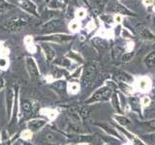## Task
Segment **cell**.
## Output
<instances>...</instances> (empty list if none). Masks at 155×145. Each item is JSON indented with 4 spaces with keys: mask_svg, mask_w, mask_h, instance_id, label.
<instances>
[{
    "mask_svg": "<svg viewBox=\"0 0 155 145\" xmlns=\"http://www.w3.org/2000/svg\"><path fill=\"white\" fill-rule=\"evenodd\" d=\"M31 135H32V134H31L30 130H24V132L21 134V137L24 139H29L31 137Z\"/></svg>",
    "mask_w": 155,
    "mask_h": 145,
    "instance_id": "obj_32",
    "label": "cell"
},
{
    "mask_svg": "<svg viewBox=\"0 0 155 145\" xmlns=\"http://www.w3.org/2000/svg\"><path fill=\"white\" fill-rule=\"evenodd\" d=\"M70 88L73 92H76V91H78V89H79V85L78 84H71Z\"/></svg>",
    "mask_w": 155,
    "mask_h": 145,
    "instance_id": "obj_35",
    "label": "cell"
},
{
    "mask_svg": "<svg viewBox=\"0 0 155 145\" xmlns=\"http://www.w3.org/2000/svg\"><path fill=\"white\" fill-rule=\"evenodd\" d=\"M144 64L147 68L155 67V51L151 52L144 58Z\"/></svg>",
    "mask_w": 155,
    "mask_h": 145,
    "instance_id": "obj_14",
    "label": "cell"
},
{
    "mask_svg": "<svg viewBox=\"0 0 155 145\" xmlns=\"http://www.w3.org/2000/svg\"><path fill=\"white\" fill-rule=\"evenodd\" d=\"M61 27H63V22L59 19H55V21H51L46 23L42 29V33H51L53 31L59 30Z\"/></svg>",
    "mask_w": 155,
    "mask_h": 145,
    "instance_id": "obj_4",
    "label": "cell"
},
{
    "mask_svg": "<svg viewBox=\"0 0 155 145\" xmlns=\"http://www.w3.org/2000/svg\"><path fill=\"white\" fill-rule=\"evenodd\" d=\"M80 114H81V116L84 119H86V118H88L89 116H90V114H91V109L89 108H87V106H84V108H81Z\"/></svg>",
    "mask_w": 155,
    "mask_h": 145,
    "instance_id": "obj_21",
    "label": "cell"
},
{
    "mask_svg": "<svg viewBox=\"0 0 155 145\" xmlns=\"http://www.w3.org/2000/svg\"><path fill=\"white\" fill-rule=\"evenodd\" d=\"M71 28L73 29V30H76V29L78 28V24H77V23H73V24H72V26H71Z\"/></svg>",
    "mask_w": 155,
    "mask_h": 145,
    "instance_id": "obj_37",
    "label": "cell"
},
{
    "mask_svg": "<svg viewBox=\"0 0 155 145\" xmlns=\"http://www.w3.org/2000/svg\"><path fill=\"white\" fill-rule=\"evenodd\" d=\"M45 123L46 122L44 120H33V121H30V122L28 123V127L32 130H37L41 127H43V126L45 125Z\"/></svg>",
    "mask_w": 155,
    "mask_h": 145,
    "instance_id": "obj_13",
    "label": "cell"
},
{
    "mask_svg": "<svg viewBox=\"0 0 155 145\" xmlns=\"http://www.w3.org/2000/svg\"><path fill=\"white\" fill-rule=\"evenodd\" d=\"M26 67L27 70L29 72V75L32 77V79H38L39 77V71L37 69V66L34 62V59L31 57H27L26 58Z\"/></svg>",
    "mask_w": 155,
    "mask_h": 145,
    "instance_id": "obj_6",
    "label": "cell"
},
{
    "mask_svg": "<svg viewBox=\"0 0 155 145\" xmlns=\"http://www.w3.org/2000/svg\"><path fill=\"white\" fill-rule=\"evenodd\" d=\"M64 0H51L48 5H50L51 8H61L64 6Z\"/></svg>",
    "mask_w": 155,
    "mask_h": 145,
    "instance_id": "obj_20",
    "label": "cell"
},
{
    "mask_svg": "<svg viewBox=\"0 0 155 145\" xmlns=\"http://www.w3.org/2000/svg\"><path fill=\"white\" fill-rule=\"evenodd\" d=\"M45 39H46V40H51V41H55V42L62 43V42H67V41L72 40V37L68 36V35H53V36L47 37Z\"/></svg>",
    "mask_w": 155,
    "mask_h": 145,
    "instance_id": "obj_12",
    "label": "cell"
},
{
    "mask_svg": "<svg viewBox=\"0 0 155 145\" xmlns=\"http://www.w3.org/2000/svg\"><path fill=\"white\" fill-rule=\"evenodd\" d=\"M10 8H12L11 5L8 4L5 0H0V13L7 11V10H9Z\"/></svg>",
    "mask_w": 155,
    "mask_h": 145,
    "instance_id": "obj_23",
    "label": "cell"
},
{
    "mask_svg": "<svg viewBox=\"0 0 155 145\" xmlns=\"http://www.w3.org/2000/svg\"><path fill=\"white\" fill-rule=\"evenodd\" d=\"M96 125H97V126H99L100 128L103 129L107 134H110V135H114V137H118V138H121V137H119L118 133L116 132V130H114V128H113L111 126H110V125H108V124H96Z\"/></svg>",
    "mask_w": 155,
    "mask_h": 145,
    "instance_id": "obj_9",
    "label": "cell"
},
{
    "mask_svg": "<svg viewBox=\"0 0 155 145\" xmlns=\"http://www.w3.org/2000/svg\"><path fill=\"white\" fill-rule=\"evenodd\" d=\"M79 17L80 18H84V11H80L79 12Z\"/></svg>",
    "mask_w": 155,
    "mask_h": 145,
    "instance_id": "obj_38",
    "label": "cell"
},
{
    "mask_svg": "<svg viewBox=\"0 0 155 145\" xmlns=\"http://www.w3.org/2000/svg\"><path fill=\"white\" fill-rule=\"evenodd\" d=\"M104 6V1L103 0H94L93 2L91 4V8H92V11H93L96 14H99L100 11L102 10Z\"/></svg>",
    "mask_w": 155,
    "mask_h": 145,
    "instance_id": "obj_15",
    "label": "cell"
},
{
    "mask_svg": "<svg viewBox=\"0 0 155 145\" xmlns=\"http://www.w3.org/2000/svg\"><path fill=\"white\" fill-rule=\"evenodd\" d=\"M130 105H131V108H132L133 110L137 111V112H140V100L137 98V97H132V98H130Z\"/></svg>",
    "mask_w": 155,
    "mask_h": 145,
    "instance_id": "obj_18",
    "label": "cell"
},
{
    "mask_svg": "<svg viewBox=\"0 0 155 145\" xmlns=\"http://www.w3.org/2000/svg\"><path fill=\"white\" fill-rule=\"evenodd\" d=\"M98 41H99L100 43H98L97 41L94 40V43H95V45H96V46H98V47H102V48H106L107 47H108V46H107V43H106L104 40H102V39H98Z\"/></svg>",
    "mask_w": 155,
    "mask_h": 145,
    "instance_id": "obj_31",
    "label": "cell"
},
{
    "mask_svg": "<svg viewBox=\"0 0 155 145\" xmlns=\"http://www.w3.org/2000/svg\"><path fill=\"white\" fill-rule=\"evenodd\" d=\"M97 75V69L93 64H88L85 67L84 70V79H82V82H84V85L88 87L92 85L93 81L96 77Z\"/></svg>",
    "mask_w": 155,
    "mask_h": 145,
    "instance_id": "obj_2",
    "label": "cell"
},
{
    "mask_svg": "<svg viewBox=\"0 0 155 145\" xmlns=\"http://www.w3.org/2000/svg\"><path fill=\"white\" fill-rule=\"evenodd\" d=\"M153 21H154V24H155V18H154V19H153Z\"/></svg>",
    "mask_w": 155,
    "mask_h": 145,
    "instance_id": "obj_40",
    "label": "cell"
},
{
    "mask_svg": "<svg viewBox=\"0 0 155 145\" xmlns=\"http://www.w3.org/2000/svg\"><path fill=\"white\" fill-rule=\"evenodd\" d=\"M35 1H40V0H35Z\"/></svg>",
    "mask_w": 155,
    "mask_h": 145,
    "instance_id": "obj_41",
    "label": "cell"
},
{
    "mask_svg": "<svg viewBox=\"0 0 155 145\" xmlns=\"http://www.w3.org/2000/svg\"><path fill=\"white\" fill-rule=\"evenodd\" d=\"M115 79H118L120 82H124V83H128V82L132 81V77L126 72H115Z\"/></svg>",
    "mask_w": 155,
    "mask_h": 145,
    "instance_id": "obj_11",
    "label": "cell"
},
{
    "mask_svg": "<svg viewBox=\"0 0 155 145\" xmlns=\"http://www.w3.org/2000/svg\"><path fill=\"white\" fill-rule=\"evenodd\" d=\"M43 48H44V50H45L48 61L51 62L53 59V57H54V51H53L52 48L48 45H43Z\"/></svg>",
    "mask_w": 155,
    "mask_h": 145,
    "instance_id": "obj_17",
    "label": "cell"
},
{
    "mask_svg": "<svg viewBox=\"0 0 155 145\" xmlns=\"http://www.w3.org/2000/svg\"><path fill=\"white\" fill-rule=\"evenodd\" d=\"M147 126H149L150 128L155 129V119L150 120V121H148V122H147Z\"/></svg>",
    "mask_w": 155,
    "mask_h": 145,
    "instance_id": "obj_33",
    "label": "cell"
},
{
    "mask_svg": "<svg viewBox=\"0 0 155 145\" xmlns=\"http://www.w3.org/2000/svg\"><path fill=\"white\" fill-rule=\"evenodd\" d=\"M108 10L110 12H114L116 14H132L129 10L126 9L124 6L115 1H110L108 5Z\"/></svg>",
    "mask_w": 155,
    "mask_h": 145,
    "instance_id": "obj_5",
    "label": "cell"
},
{
    "mask_svg": "<svg viewBox=\"0 0 155 145\" xmlns=\"http://www.w3.org/2000/svg\"><path fill=\"white\" fill-rule=\"evenodd\" d=\"M22 110L23 112L25 114H30L33 112V106H32V104L29 103V102H25V103H23L22 105Z\"/></svg>",
    "mask_w": 155,
    "mask_h": 145,
    "instance_id": "obj_19",
    "label": "cell"
},
{
    "mask_svg": "<svg viewBox=\"0 0 155 145\" xmlns=\"http://www.w3.org/2000/svg\"><path fill=\"white\" fill-rule=\"evenodd\" d=\"M120 89L122 91H125V93H129V91L131 90V88L129 87V85L127 83H124V82H119L118 83Z\"/></svg>",
    "mask_w": 155,
    "mask_h": 145,
    "instance_id": "obj_26",
    "label": "cell"
},
{
    "mask_svg": "<svg viewBox=\"0 0 155 145\" xmlns=\"http://www.w3.org/2000/svg\"><path fill=\"white\" fill-rule=\"evenodd\" d=\"M113 94V90L110 87H104L98 90L96 93L91 97L90 100L87 103H95V102H101V101H107Z\"/></svg>",
    "mask_w": 155,
    "mask_h": 145,
    "instance_id": "obj_3",
    "label": "cell"
},
{
    "mask_svg": "<svg viewBox=\"0 0 155 145\" xmlns=\"http://www.w3.org/2000/svg\"><path fill=\"white\" fill-rule=\"evenodd\" d=\"M143 137H145V139H147L150 142L155 143V133L149 134H144V135H143Z\"/></svg>",
    "mask_w": 155,
    "mask_h": 145,
    "instance_id": "obj_30",
    "label": "cell"
},
{
    "mask_svg": "<svg viewBox=\"0 0 155 145\" xmlns=\"http://www.w3.org/2000/svg\"><path fill=\"white\" fill-rule=\"evenodd\" d=\"M117 122L120 124V125H122V126H127L129 123H130V121L126 118V117H124V116H114V117Z\"/></svg>",
    "mask_w": 155,
    "mask_h": 145,
    "instance_id": "obj_22",
    "label": "cell"
},
{
    "mask_svg": "<svg viewBox=\"0 0 155 145\" xmlns=\"http://www.w3.org/2000/svg\"><path fill=\"white\" fill-rule=\"evenodd\" d=\"M121 132H122L123 134H126V137H129V139H131V140H133V141L135 142V144L136 145H145L143 142H142L139 139V138H137V137H135L134 134H130V133H128L127 130H124L123 128H121V127H117Z\"/></svg>",
    "mask_w": 155,
    "mask_h": 145,
    "instance_id": "obj_16",
    "label": "cell"
},
{
    "mask_svg": "<svg viewBox=\"0 0 155 145\" xmlns=\"http://www.w3.org/2000/svg\"><path fill=\"white\" fill-rule=\"evenodd\" d=\"M54 87L58 90L63 91V90H65V88H66V84H65L64 81H57L54 83Z\"/></svg>",
    "mask_w": 155,
    "mask_h": 145,
    "instance_id": "obj_25",
    "label": "cell"
},
{
    "mask_svg": "<svg viewBox=\"0 0 155 145\" xmlns=\"http://www.w3.org/2000/svg\"><path fill=\"white\" fill-rule=\"evenodd\" d=\"M113 104H114V108L118 111V112H121V109L119 108V103H118V98H117V95L116 94H114L113 95Z\"/></svg>",
    "mask_w": 155,
    "mask_h": 145,
    "instance_id": "obj_24",
    "label": "cell"
},
{
    "mask_svg": "<svg viewBox=\"0 0 155 145\" xmlns=\"http://www.w3.org/2000/svg\"><path fill=\"white\" fill-rule=\"evenodd\" d=\"M154 3V0H143V4L145 6H150Z\"/></svg>",
    "mask_w": 155,
    "mask_h": 145,
    "instance_id": "obj_34",
    "label": "cell"
},
{
    "mask_svg": "<svg viewBox=\"0 0 155 145\" xmlns=\"http://www.w3.org/2000/svg\"><path fill=\"white\" fill-rule=\"evenodd\" d=\"M147 87H148V80L145 79H143L140 81V88L143 90H147Z\"/></svg>",
    "mask_w": 155,
    "mask_h": 145,
    "instance_id": "obj_27",
    "label": "cell"
},
{
    "mask_svg": "<svg viewBox=\"0 0 155 145\" xmlns=\"http://www.w3.org/2000/svg\"><path fill=\"white\" fill-rule=\"evenodd\" d=\"M137 33L138 35L143 39V40H147V41H153L155 40V37L152 35V33L150 32L147 27H144L143 25H140L138 29H137Z\"/></svg>",
    "mask_w": 155,
    "mask_h": 145,
    "instance_id": "obj_7",
    "label": "cell"
},
{
    "mask_svg": "<svg viewBox=\"0 0 155 145\" xmlns=\"http://www.w3.org/2000/svg\"><path fill=\"white\" fill-rule=\"evenodd\" d=\"M149 103V99L148 98H143V104L145 105L147 104H148Z\"/></svg>",
    "mask_w": 155,
    "mask_h": 145,
    "instance_id": "obj_36",
    "label": "cell"
},
{
    "mask_svg": "<svg viewBox=\"0 0 155 145\" xmlns=\"http://www.w3.org/2000/svg\"><path fill=\"white\" fill-rule=\"evenodd\" d=\"M18 4H19V6H21V8H23L24 10H26V11L28 12H30L34 14H36V8L35 6L29 1V0H18Z\"/></svg>",
    "mask_w": 155,
    "mask_h": 145,
    "instance_id": "obj_8",
    "label": "cell"
},
{
    "mask_svg": "<svg viewBox=\"0 0 155 145\" xmlns=\"http://www.w3.org/2000/svg\"><path fill=\"white\" fill-rule=\"evenodd\" d=\"M115 19L117 21V22H120V21H121V19H122V18H121V17H116Z\"/></svg>",
    "mask_w": 155,
    "mask_h": 145,
    "instance_id": "obj_39",
    "label": "cell"
},
{
    "mask_svg": "<svg viewBox=\"0 0 155 145\" xmlns=\"http://www.w3.org/2000/svg\"><path fill=\"white\" fill-rule=\"evenodd\" d=\"M0 145H1V144H0Z\"/></svg>",
    "mask_w": 155,
    "mask_h": 145,
    "instance_id": "obj_43",
    "label": "cell"
},
{
    "mask_svg": "<svg viewBox=\"0 0 155 145\" xmlns=\"http://www.w3.org/2000/svg\"><path fill=\"white\" fill-rule=\"evenodd\" d=\"M13 98V90L10 89L9 92H8V94H7V99H8V102H9V104H8V106H9V111L11 110V105H12V99Z\"/></svg>",
    "mask_w": 155,
    "mask_h": 145,
    "instance_id": "obj_29",
    "label": "cell"
},
{
    "mask_svg": "<svg viewBox=\"0 0 155 145\" xmlns=\"http://www.w3.org/2000/svg\"><path fill=\"white\" fill-rule=\"evenodd\" d=\"M24 145H29V144H24Z\"/></svg>",
    "mask_w": 155,
    "mask_h": 145,
    "instance_id": "obj_42",
    "label": "cell"
},
{
    "mask_svg": "<svg viewBox=\"0 0 155 145\" xmlns=\"http://www.w3.org/2000/svg\"><path fill=\"white\" fill-rule=\"evenodd\" d=\"M69 139L73 142H90L92 140V137L89 135H72L69 137Z\"/></svg>",
    "mask_w": 155,
    "mask_h": 145,
    "instance_id": "obj_10",
    "label": "cell"
},
{
    "mask_svg": "<svg viewBox=\"0 0 155 145\" xmlns=\"http://www.w3.org/2000/svg\"><path fill=\"white\" fill-rule=\"evenodd\" d=\"M134 57V52H130V53H126L122 56V61L124 62H129L130 60H132V58Z\"/></svg>",
    "mask_w": 155,
    "mask_h": 145,
    "instance_id": "obj_28",
    "label": "cell"
},
{
    "mask_svg": "<svg viewBox=\"0 0 155 145\" xmlns=\"http://www.w3.org/2000/svg\"><path fill=\"white\" fill-rule=\"evenodd\" d=\"M28 21H29V19L26 17L13 18V19H10V21H8L6 23H5L3 25V28L6 29L8 31H11V32H18V31H21V29L25 27Z\"/></svg>",
    "mask_w": 155,
    "mask_h": 145,
    "instance_id": "obj_1",
    "label": "cell"
}]
</instances>
